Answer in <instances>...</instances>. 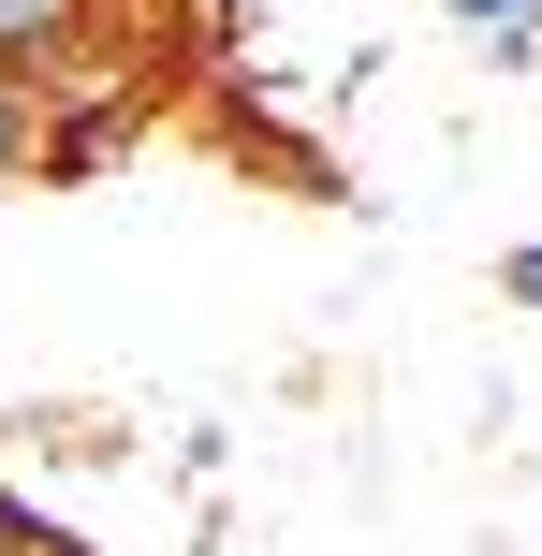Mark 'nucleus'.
I'll use <instances>...</instances> for the list:
<instances>
[{"label": "nucleus", "instance_id": "obj_1", "mask_svg": "<svg viewBox=\"0 0 542 556\" xmlns=\"http://www.w3.org/2000/svg\"><path fill=\"white\" fill-rule=\"evenodd\" d=\"M103 29V0H0V74H74V45Z\"/></svg>", "mask_w": 542, "mask_h": 556}, {"label": "nucleus", "instance_id": "obj_2", "mask_svg": "<svg viewBox=\"0 0 542 556\" xmlns=\"http://www.w3.org/2000/svg\"><path fill=\"white\" fill-rule=\"evenodd\" d=\"M29 162H45V88H29V74H0V191H15Z\"/></svg>", "mask_w": 542, "mask_h": 556}, {"label": "nucleus", "instance_id": "obj_3", "mask_svg": "<svg viewBox=\"0 0 542 556\" xmlns=\"http://www.w3.org/2000/svg\"><path fill=\"white\" fill-rule=\"evenodd\" d=\"M484 74H499V88H514V74H542V0H528L514 29H484Z\"/></svg>", "mask_w": 542, "mask_h": 556}, {"label": "nucleus", "instance_id": "obj_4", "mask_svg": "<svg viewBox=\"0 0 542 556\" xmlns=\"http://www.w3.org/2000/svg\"><path fill=\"white\" fill-rule=\"evenodd\" d=\"M499 293H514L528 323H542V235H528V250H499Z\"/></svg>", "mask_w": 542, "mask_h": 556}, {"label": "nucleus", "instance_id": "obj_5", "mask_svg": "<svg viewBox=\"0 0 542 556\" xmlns=\"http://www.w3.org/2000/svg\"><path fill=\"white\" fill-rule=\"evenodd\" d=\"M440 15H455V29H469V45H484V29H514V15H528V0H440Z\"/></svg>", "mask_w": 542, "mask_h": 556}, {"label": "nucleus", "instance_id": "obj_6", "mask_svg": "<svg viewBox=\"0 0 542 556\" xmlns=\"http://www.w3.org/2000/svg\"><path fill=\"white\" fill-rule=\"evenodd\" d=\"M0 556H15V528H0Z\"/></svg>", "mask_w": 542, "mask_h": 556}]
</instances>
